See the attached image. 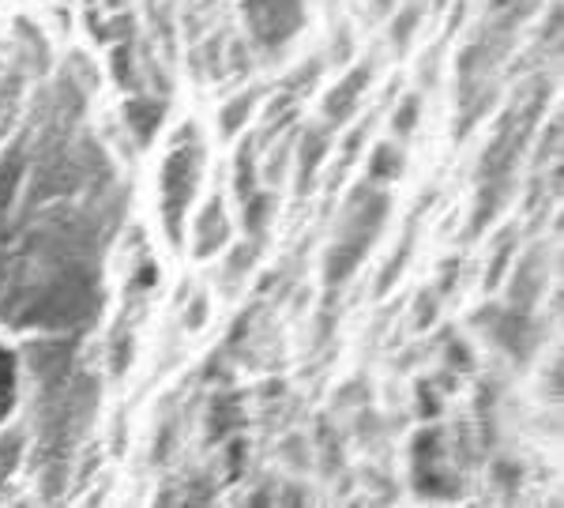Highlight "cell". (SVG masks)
<instances>
[{
    "label": "cell",
    "instance_id": "obj_1",
    "mask_svg": "<svg viewBox=\"0 0 564 508\" xmlns=\"http://www.w3.org/2000/svg\"><path fill=\"white\" fill-rule=\"evenodd\" d=\"M15 403V358L0 347V419L12 411Z\"/></svg>",
    "mask_w": 564,
    "mask_h": 508
}]
</instances>
